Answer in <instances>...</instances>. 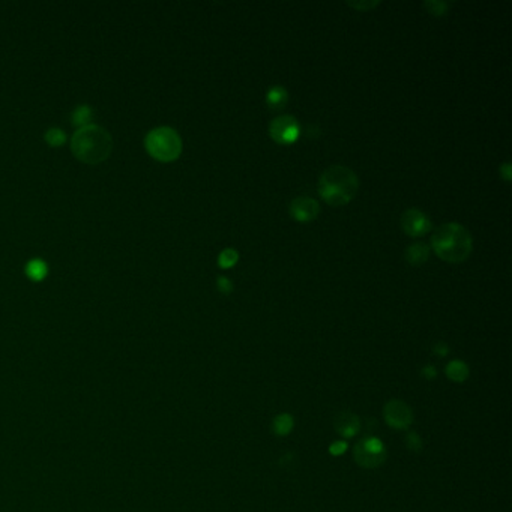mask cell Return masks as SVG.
<instances>
[{"label":"cell","mask_w":512,"mask_h":512,"mask_svg":"<svg viewBox=\"0 0 512 512\" xmlns=\"http://www.w3.org/2000/svg\"><path fill=\"white\" fill-rule=\"evenodd\" d=\"M431 247L442 260L447 263H462L473 250V239L464 226L447 223L434 232Z\"/></svg>","instance_id":"6da1fadb"},{"label":"cell","mask_w":512,"mask_h":512,"mask_svg":"<svg viewBox=\"0 0 512 512\" xmlns=\"http://www.w3.org/2000/svg\"><path fill=\"white\" fill-rule=\"evenodd\" d=\"M318 193L332 206H343L353 200L360 188L356 173L344 165H332L318 179Z\"/></svg>","instance_id":"7a4b0ae2"},{"label":"cell","mask_w":512,"mask_h":512,"mask_svg":"<svg viewBox=\"0 0 512 512\" xmlns=\"http://www.w3.org/2000/svg\"><path fill=\"white\" fill-rule=\"evenodd\" d=\"M74 155L86 164H98L107 160L113 149L108 131L98 125H86L74 133L71 140Z\"/></svg>","instance_id":"3957f363"},{"label":"cell","mask_w":512,"mask_h":512,"mask_svg":"<svg viewBox=\"0 0 512 512\" xmlns=\"http://www.w3.org/2000/svg\"><path fill=\"white\" fill-rule=\"evenodd\" d=\"M150 155L158 161H174L182 152V140L173 128L160 126L152 130L145 140Z\"/></svg>","instance_id":"277c9868"},{"label":"cell","mask_w":512,"mask_h":512,"mask_svg":"<svg viewBox=\"0 0 512 512\" xmlns=\"http://www.w3.org/2000/svg\"><path fill=\"white\" fill-rule=\"evenodd\" d=\"M386 446L377 438H364L353 447V458L357 466L364 469H376L386 462Z\"/></svg>","instance_id":"5b68a950"},{"label":"cell","mask_w":512,"mask_h":512,"mask_svg":"<svg viewBox=\"0 0 512 512\" xmlns=\"http://www.w3.org/2000/svg\"><path fill=\"white\" fill-rule=\"evenodd\" d=\"M269 135L278 145H291L301 135V125L291 114H283L269 123Z\"/></svg>","instance_id":"8992f818"},{"label":"cell","mask_w":512,"mask_h":512,"mask_svg":"<svg viewBox=\"0 0 512 512\" xmlns=\"http://www.w3.org/2000/svg\"><path fill=\"white\" fill-rule=\"evenodd\" d=\"M383 418L394 430H407L413 422V412L401 400H389L383 407Z\"/></svg>","instance_id":"52a82bcc"},{"label":"cell","mask_w":512,"mask_h":512,"mask_svg":"<svg viewBox=\"0 0 512 512\" xmlns=\"http://www.w3.org/2000/svg\"><path fill=\"white\" fill-rule=\"evenodd\" d=\"M401 227L408 236L419 238L430 232L431 221L428 216L419 209H408L401 216Z\"/></svg>","instance_id":"ba28073f"},{"label":"cell","mask_w":512,"mask_h":512,"mask_svg":"<svg viewBox=\"0 0 512 512\" xmlns=\"http://www.w3.org/2000/svg\"><path fill=\"white\" fill-rule=\"evenodd\" d=\"M320 213V204L311 197H298L290 203V215L293 220L308 223L316 220Z\"/></svg>","instance_id":"9c48e42d"},{"label":"cell","mask_w":512,"mask_h":512,"mask_svg":"<svg viewBox=\"0 0 512 512\" xmlns=\"http://www.w3.org/2000/svg\"><path fill=\"white\" fill-rule=\"evenodd\" d=\"M334 428L343 439H353L361 431V419L353 412H340L334 418Z\"/></svg>","instance_id":"30bf717a"},{"label":"cell","mask_w":512,"mask_h":512,"mask_svg":"<svg viewBox=\"0 0 512 512\" xmlns=\"http://www.w3.org/2000/svg\"><path fill=\"white\" fill-rule=\"evenodd\" d=\"M445 373L450 380H452L455 383H463L469 379L470 371H469V367L466 362L460 361V360H454L446 365Z\"/></svg>","instance_id":"8fae6325"},{"label":"cell","mask_w":512,"mask_h":512,"mask_svg":"<svg viewBox=\"0 0 512 512\" xmlns=\"http://www.w3.org/2000/svg\"><path fill=\"white\" fill-rule=\"evenodd\" d=\"M428 255H430L428 245L421 244V242L412 244L406 250V260L412 266H419L422 263H425L428 260Z\"/></svg>","instance_id":"7c38bea8"},{"label":"cell","mask_w":512,"mask_h":512,"mask_svg":"<svg viewBox=\"0 0 512 512\" xmlns=\"http://www.w3.org/2000/svg\"><path fill=\"white\" fill-rule=\"evenodd\" d=\"M289 101V94L283 86H274L266 94V102L272 110L283 108Z\"/></svg>","instance_id":"4fadbf2b"},{"label":"cell","mask_w":512,"mask_h":512,"mask_svg":"<svg viewBox=\"0 0 512 512\" xmlns=\"http://www.w3.org/2000/svg\"><path fill=\"white\" fill-rule=\"evenodd\" d=\"M294 427V419L290 413H279L272 421V431L277 436H289Z\"/></svg>","instance_id":"5bb4252c"},{"label":"cell","mask_w":512,"mask_h":512,"mask_svg":"<svg viewBox=\"0 0 512 512\" xmlns=\"http://www.w3.org/2000/svg\"><path fill=\"white\" fill-rule=\"evenodd\" d=\"M47 265L40 260V259H33L26 266V274L29 275V278H32L33 281H41L45 278L47 275Z\"/></svg>","instance_id":"9a60e30c"},{"label":"cell","mask_w":512,"mask_h":512,"mask_svg":"<svg viewBox=\"0 0 512 512\" xmlns=\"http://www.w3.org/2000/svg\"><path fill=\"white\" fill-rule=\"evenodd\" d=\"M92 108L89 106H80L72 111V123L77 126H86L89 122L92 121Z\"/></svg>","instance_id":"2e32d148"},{"label":"cell","mask_w":512,"mask_h":512,"mask_svg":"<svg viewBox=\"0 0 512 512\" xmlns=\"http://www.w3.org/2000/svg\"><path fill=\"white\" fill-rule=\"evenodd\" d=\"M239 260V254L236 250L233 248H227L224 251H221L220 257H218V265L221 267H232L233 265H236V262Z\"/></svg>","instance_id":"e0dca14e"},{"label":"cell","mask_w":512,"mask_h":512,"mask_svg":"<svg viewBox=\"0 0 512 512\" xmlns=\"http://www.w3.org/2000/svg\"><path fill=\"white\" fill-rule=\"evenodd\" d=\"M45 140L50 146H62L65 143L67 135L62 130H59V128H51V130L45 133Z\"/></svg>","instance_id":"ac0fdd59"},{"label":"cell","mask_w":512,"mask_h":512,"mask_svg":"<svg viewBox=\"0 0 512 512\" xmlns=\"http://www.w3.org/2000/svg\"><path fill=\"white\" fill-rule=\"evenodd\" d=\"M424 6L433 16H445L450 5L446 2H442V0H428V2H424Z\"/></svg>","instance_id":"d6986e66"},{"label":"cell","mask_w":512,"mask_h":512,"mask_svg":"<svg viewBox=\"0 0 512 512\" xmlns=\"http://www.w3.org/2000/svg\"><path fill=\"white\" fill-rule=\"evenodd\" d=\"M406 446L412 452H419L422 450V439L418 433H408L406 438Z\"/></svg>","instance_id":"ffe728a7"},{"label":"cell","mask_w":512,"mask_h":512,"mask_svg":"<svg viewBox=\"0 0 512 512\" xmlns=\"http://www.w3.org/2000/svg\"><path fill=\"white\" fill-rule=\"evenodd\" d=\"M345 451H347V443H345L344 440H337V442H334L329 446V452H330V455H334V457H340Z\"/></svg>","instance_id":"44dd1931"},{"label":"cell","mask_w":512,"mask_h":512,"mask_svg":"<svg viewBox=\"0 0 512 512\" xmlns=\"http://www.w3.org/2000/svg\"><path fill=\"white\" fill-rule=\"evenodd\" d=\"M216 287H218L221 293L228 294L233 290V283L227 277H218V279H216Z\"/></svg>","instance_id":"7402d4cb"},{"label":"cell","mask_w":512,"mask_h":512,"mask_svg":"<svg viewBox=\"0 0 512 512\" xmlns=\"http://www.w3.org/2000/svg\"><path fill=\"white\" fill-rule=\"evenodd\" d=\"M379 5V2H369V0H364V2H349V6L357 9V11H369L374 9Z\"/></svg>","instance_id":"603a6c76"},{"label":"cell","mask_w":512,"mask_h":512,"mask_svg":"<svg viewBox=\"0 0 512 512\" xmlns=\"http://www.w3.org/2000/svg\"><path fill=\"white\" fill-rule=\"evenodd\" d=\"M436 369H434L433 365H425L424 369H422V376H424L427 380H433L436 379Z\"/></svg>","instance_id":"cb8c5ba5"},{"label":"cell","mask_w":512,"mask_h":512,"mask_svg":"<svg viewBox=\"0 0 512 512\" xmlns=\"http://www.w3.org/2000/svg\"><path fill=\"white\" fill-rule=\"evenodd\" d=\"M434 353L439 355V356H446L447 352H450V347H447L446 343H438L436 345H434Z\"/></svg>","instance_id":"d4e9b609"},{"label":"cell","mask_w":512,"mask_h":512,"mask_svg":"<svg viewBox=\"0 0 512 512\" xmlns=\"http://www.w3.org/2000/svg\"><path fill=\"white\" fill-rule=\"evenodd\" d=\"M501 173H502L505 181L509 182V179H511V164H509V162H505V164L502 165V167H501Z\"/></svg>","instance_id":"484cf974"}]
</instances>
